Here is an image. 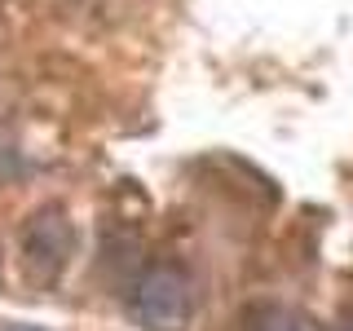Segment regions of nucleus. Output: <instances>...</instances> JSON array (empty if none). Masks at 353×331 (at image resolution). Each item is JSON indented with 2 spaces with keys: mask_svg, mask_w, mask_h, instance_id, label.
I'll list each match as a JSON object with an SVG mask.
<instances>
[{
  "mask_svg": "<svg viewBox=\"0 0 353 331\" xmlns=\"http://www.w3.org/2000/svg\"><path fill=\"white\" fill-rule=\"evenodd\" d=\"M128 314L146 331H181L190 323V283L176 270H150L132 287Z\"/></svg>",
  "mask_w": 353,
  "mask_h": 331,
  "instance_id": "obj_1",
  "label": "nucleus"
},
{
  "mask_svg": "<svg viewBox=\"0 0 353 331\" xmlns=\"http://www.w3.org/2000/svg\"><path fill=\"white\" fill-rule=\"evenodd\" d=\"M71 252H75V225L66 221L62 208H44V212L27 221V230H22V261H27V270L36 279L53 283L66 270Z\"/></svg>",
  "mask_w": 353,
  "mask_h": 331,
  "instance_id": "obj_2",
  "label": "nucleus"
},
{
  "mask_svg": "<svg viewBox=\"0 0 353 331\" xmlns=\"http://www.w3.org/2000/svg\"><path fill=\"white\" fill-rule=\"evenodd\" d=\"M248 331H318V323L292 305H261V309H252Z\"/></svg>",
  "mask_w": 353,
  "mask_h": 331,
  "instance_id": "obj_3",
  "label": "nucleus"
},
{
  "mask_svg": "<svg viewBox=\"0 0 353 331\" xmlns=\"http://www.w3.org/2000/svg\"><path fill=\"white\" fill-rule=\"evenodd\" d=\"M9 331H40V327H9Z\"/></svg>",
  "mask_w": 353,
  "mask_h": 331,
  "instance_id": "obj_4",
  "label": "nucleus"
}]
</instances>
